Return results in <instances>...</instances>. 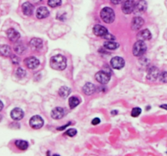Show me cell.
I'll list each match as a JSON object with an SVG mask.
<instances>
[{"label": "cell", "instance_id": "1", "mask_svg": "<svg viewBox=\"0 0 167 156\" xmlns=\"http://www.w3.org/2000/svg\"><path fill=\"white\" fill-rule=\"evenodd\" d=\"M50 65L51 67L55 70L62 71L66 68L67 61L65 57H64L61 55H56L51 57L50 60Z\"/></svg>", "mask_w": 167, "mask_h": 156}, {"label": "cell", "instance_id": "2", "mask_svg": "<svg viewBox=\"0 0 167 156\" xmlns=\"http://www.w3.org/2000/svg\"><path fill=\"white\" fill-rule=\"evenodd\" d=\"M100 17L106 24H111L114 21L115 14L113 10L110 7H105L100 11Z\"/></svg>", "mask_w": 167, "mask_h": 156}, {"label": "cell", "instance_id": "3", "mask_svg": "<svg viewBox=\"0 0 167 156\" xmlns=\"http://www.w3.org/2000/svg\"><path fill=\"white\" fill-rule=\"evenodd\" d=\"M147 51V47L143 41L139 40L134 44L133 55L135 56H142Z\"/></svg>", "mask_w": 167, "mask_h": 156}, {"label": "cell", "instance_id": "4", "mask_svg": "<svg viewBox=\"0 0 167 156\" xmlns=\"http://www.w3.org/2000/svg\"><path fill=\"white\" fill-rule=\"evenodd\" d=\"M44 121L42 119V117L39 116H33L30 121H29V125L30 127L34 129H38L43 126Z\"/></svg>", "mask_w": 167, "mask_h": 156}, {"label": "cell", "instance_id": "5", "mask_svg": "<svg viewBox=\"0 0 167 156\" xmlns=\"http://www.w3.org/2000/svg\"><path fill=\"white\" fill-rule=\"evenodd\" d=\"M96 79L100 84L105 85L110 80V75L105 71H100L96 74Z\"/></svg>", "mask_w": 167, "mask_h": 156}, {"label": "cell", "instance_id": "6", "mask_svg": "<svg viewBox=\"0 0 167 156\" xmlns=\"http://www.w3.org/2000/svg\"><path fill=\"white\" fill-rule=\"evenodd\" d=\"M135 7V2L134 0H126L123 2L122 10L125 14H131L133 12Z\"/></svg>", "mask_w": 167, "mask_h": 156}, {"label": "cell", "instance_id": "7", "mask_svg": "<svg viewBox=\"0 0 167 156\" xmlns=\"http://www.w3.org/2000/svg\"><path fill=\"white\" fill-rule=\"evenodd\" d=\"M110 64H111V66L114 69H121V68H122L124 67L125 61L122 57L117 56V57H114V58L112 59Z\"/></svg>", "mask_w": 167, "mask_h": 156}, {"label": "cell", "instance_id": "8", "mask_svg": "<svg viewBox=\"0 0 167 156\" xmlns=\"http://www.w3.org/2000/svg\"><path fill=\"white\" fill-rule=\"evenodd\" d=\"M25 64L29 69H34L39 66V61L35 57H28L27 59H25Z\"/></svg>", "mask_w": 167, "mask_h": 156}, {"label": "cell", "instance_id": "9", "mask_svg": "<svg viewBox=\"0 0 167 156\" xmlns=\"http://www.w3.org/2000/svg\"><path fill=\"white\" fill-rule=\"evenodd\" d=\"M65 109L62 107H56L55 109L52 110L51 112V117L54 120H60L65 116Z\"/></svg>", "mask_w": 167, "mask_h": 156}, {"label": "cell", "instance_id": "10", "mask_svg": "<svg viewBox=\"0 0 167 156\" xmlns=\"http://www.w3.org/2000/svg\"><path fill=\"white\" fill-rule=\"evenodd\" d=\"M146 9H147V2H145L144 0H139L137 3H135L134 12L137 14H141L144 12Z\"/></svg>", "mask_w": 167, "mask_h": 156}, {"label": "cell", "instance_id": "11", "mask_svg": "<svg viewBox=\"0 0 167 156\" xmlns=\"http://www.w3.org/2000/svg\"><path fill=\"white\" fill-rule=\"evenodd\" d=\"M93 32L94 34H96V36H99V37H105L106 34H108V30L107 29L105 28V27L102 26V25H96L94 26L93 29Z\"/></svg>", "mask_w": 167, "mask_h": 156}, {"label": "cell", "instance_id": "12", "mask_svg": "<svg viewBox=\"0 0 167 156\" xmlns=\"http://www.w3.org/2000/svg\"><path fill=\"white\" fill-rule=\"evenodd\" d=\"M144 24V21L143 20L142 18L139 17V16H137V17H135L133 19L131 22V28L133 30L136 31V30H139L142 28V26Z\"/></svg>", "mask_w": 167, "mask_h": 156}, {"label": "cell", "instance_id": "13", "mask_svg": "<svg viewBox=\"0 0 167 156\" xmlns=\"http://www.w3.org/2000/svg\"><path fill=\"white\" fill-rule=\"evenodd\" d=\"M11 117L14 121H20L24 117V112L20 108L16 107L11 111Z\"/></svg>", "mask_w": 167, "mask_h": 156}, {"label": "cell", "instance_id": "14", "mask_svg": "<svg viewBox=\"0 0 167 156\" xmlns=\"http://www.w3.org/2000/svg\"><path fill=\"white\" fill-rule=\"evenodd\" d=\"M7 36L11 42H16L20 38V34L14 29H9L7 31Z\"/></svg>", "mask_w": 167, "mask_h": 156}, {"label": "cell", "instance_id": "15", "mask_svg": "<svg viewBox=\"0 0 167 156\" xmlns=\"http://www.w3.org/2000/svg\"><path fill=\"white\" fill-rule=\"evenodd\" d=\"M160 75V72H159L158 68H156L155 67L151 68L148 71V79L150 80H156L157 78L159 77Z\"/></svg>", "mask_w": 167, "mask_h": 156}, {"label": "cell", "instance_id": "16", "mask_svg": "<svg viewBox=\"0 0 167 156\" xmlns=\"http://www.w3.org/2000/svg\"><path fill=\"white\" fill-rule=\"evenodd\" d=\"M139 40L141 41H146V40H150L152 38V34L151 32L148 29H143L141 32H139L137 35Z\"/></svg>", "mask_w": 167, "mask_h": 156}, {"label": "cell", "instance_id": "17", "mask_svg": "<svg viewBox=\"0 0 167 156\" xmlns=\"http://www.w3.org/2000/svg\"><path fill=\"white\" fill-rule=\"evenodd\" d=\"M22 11L25 16H31L33 11V6L29 2H26L23 3L22 5Z\"/></svg>", "mask_w": 167, "mask_h": 156}, {"label": "cell", "instance_id": "18", "mask_svg": "<svg viewBox=\"0 0 167 156\" xmlns=\"http://www.w3.org/2000/svg\"><path fill=\"white\" fill-rule=\"evenodd\" d=\"M49 16V11L47 10V7H41L37 10L36 16L38 19H44Z\"/></svg>", "mask_w": 167, "mask_h": 156}, {"label": "cell", "instance_id": "19", "mask_svg": "<svg viewBox=\"0 0 167 156\" xmlns=\"http://www.w3.org/2000/svg\"><path fill=\"white\" fill-rule=\"evenodd\" d=\"M29 46L33 50L38 51L41 49L42 47V41L39 38H33L30 42H29Z\"/></svg>", "mask_w": 167, "mask_h": 156}, {"label": "cell", "instance_id": "20", "mask_svg": "<svg viewBox=\"0 0 167 156\" xmlns=\"http://www.w3.org/2000/svg\"><path fill=\"white\" fill-rule=\"evenodd\" d=\"M83 93L87 94V95H91L96 91V86L92 84V83H87L83 88Z\"/></svg>", "mask_w": 167, "mask_h": 156}, {"label": "cell", "instance_id": "21", "mask_svg": "<svg viewBox=\"0 0 167 156\" xmlns=\"http://www.w3.org/2000/svg\"><path fill=\"white\" fill-rule=\"evenodd\" d=\"M0 55L4 57L11 55V48L8 45H1L0 46Z\"/></svg>", "mask_w": 167, "mask_h": 156}, {"label": "cell", "instance_id": "22", "mask_svg": "<svg viewBox=\"0 0 167 156\" xmlns=\"http://www.w3.org/2000/svg\"><path fill=\"white\" fill-rule=\"evenodd\" d=\"M15 145H16V146L18 148V149L21 150H25L28 148V146H29V144H28V142L24 140L16 141Z\"/></svg>", "mask_w": 167, "mask_h": 156}, {"label": "cell", "instance_id": "23", "mask_svg": "<svg viewBox=\"0 0 167 156\" xmlns=\"http://www.w3.org/2000/svg\"><path fill=\"white\" fill-rule=\"evenodd\" d=\"M14 51L19 55H23L26 51V47L22 44V43H17V44L14 47Z\"/></svg>", "mask_w": 167, "mask_h": 156}, {"label": "cell", "instance_id": "24", "mask_svg": "<svg viewBox=\"0 0 167 156\" xmlns=\"http://www.w3.org/2000/svg\"><path fill=\"white\" fill-rule=\"evenodd\" d=\"M69 107H71L72 109H73V108H75L77 106L79 105V103H80V100H79L77 97H75V96H73V97H71V98H69Z\"/></svg>", "mask_w": 167, "mask_h": 156}, {"label": "cell", "instance_id": "25", "mask_svg": "<svg viewBox=\"0 0 167 156\" xmlns=\"http://www.w3.org/2000/svg\"><path fill=\"white\" fill-rule=\"evenodd\" d=\"M70 92H71V89H69V87L63 86L61 87L60 89V90H59V94H60V97L65 98V97L69 96V94H70Z\"/></svg>", "mask_w": 167, "mask_h": 156}, {"label": "cell", "instance_id": "26", "mask_svg": "<svg viewBox=\"0 0 167 156\" xmlns=\"http://www.w3.org/2000/svg\"><path fill=\"white\" fill-rule=\"evenodd\" d=\"M118 46L119 45L118 43H114L113 41H108V42H105L104 43V47L109 50H116L118 47Z\"/></svg>", "mask_w": 167, "mask_h": 156}, {"label": "cell", "instance_id": "27", "mask_svg": "<svg viewBox=\"0 0 167 156\" xmlns=\"http://www.w3.org/2000/svg\"><path fill=\"white\" fill-rule=\"evenodd\" d=\"M47 4L51 7H59L61 5V0H48Z\"/></svg>", "mask_w": 167, "mask_h": 156}, {"label": "cell", "instance_id": "28", "mask_svg": "<svg viewBox=\"0 0 167 156\" xmlns=\"http://www.w3.org/2000/svg\"><path fill=\"white\" fill-rule=\"evenodd\" d=\"M141 113V109L139 107H135L131 111V116L132 117H138Z\"/></svg>", "mask_w": 167, "mask_h": 156}, {"label": "cell", "instance_id": "29", "mask_svg": "<svg viewBox=\"0 0 167 156\" xmlns=\"http://www.w3.org/2000/svg\"><path fill=\"white\" fill-rule=\"evenodd\" d=\"M159 80L163 83H167V72H162L159 75Z\"/></svg>", "mask_w": 167, "mask_h": 156}, {"label": "cell", "instance_id": "30", "mask_svg": "<svg viewBox=\"0 0 167 156\" xmlns=\"http://www.w3.org/2000/svg\"><path fill=\"white\" fill-rule=\"evenodd\" d=\"M16 76H17L19 78H23L25 76V75H26L25 71L23 69V68H19L16 70Z\"/></svg>", "mask_w": 167, "mask_h": 156}, {"label": "cell", "instance_id": "31", "mask_svg": "<svg viewBox=\"0 0 167 156\" xmlns=\"http://www.w3.org/2000/svg\"><path fill=\"white\" fill-rule=\"evenodd\" d=\"M65 134L69 137H74L77 134V130L74 129H69L67 130Z\"/></svg>", "mask_w": 167, "mask_h": 156}, {"label": "cell", "instance_id": "32", "mask_svg": "<svg viewBox=\"0 0 167 156\" xmlns=\"http://www.w3.org/2000/svg\"><path fill=\"white\" fill-rule=\"evenodd\" d=\"M11 61H12V63H13L14 64H17L20 60H19V59H18L16 56L12 55L11 56Z\"/></svg>", "mask_w": 167, "mask_h": 156}, {"label": "cell", "instance_id": "33", "mask_svg": "<svg viewBox=\"0 0 167 156\" xmlns=\"http://www.w3.org/2000/svg\"><path fill=\"white\" fill-rule=\"evenodd\" d=\"M92 125H99L100 123V120L99 118H95L92 120Z\"/></svg>", "mask_w": 167, "mask_h": 156}, {"label": "cell", "instance_id": "34", "mask_svg": "<svg viewBox=\"0 0 167 156\" xmlns=\"http://www.w3.org/2000/svg\"><path fill=\"white\" fill-rule=\"evenodd\" d=\"M111 1L112 3H113V4L117 5V4H119V3H121V2H122V0H110Z\"/></svg>", "mask_w": 167, "mask_h": 156}, {"label": "cell", "instance_id": "35", "mask_svg": "<svg viewBox=\"0 0 167 156\" xmlns=\"http://www.w3.org/2000/svg\"><path fill=\"white\" fill-rule=\"evenodd\" d=\"M161 108H163V109H165L167 110V105L166 104H163V105H161L160 106Z\"/></svg>", "mask_w": 167, "mask_h": 156}, {"label": "cell", "instance_id": "36", "mask_svg": "<svg viewBox=\"0 0 167 156\" xmlns=\"http://www.w3.org/2000/svg\"><path fill=\"white\" fill-rule=\"evenodd\" d=\"M2 108H3V103H2V102H1V101H0V112H1V111H2Z\"/></svg>", "mask_w": 167, "mask_h": 156}, {"label": "cell", "instance_id": "37", "mask_svg": "<svg viewBox=\"0 0 167 156\" xmlns=\"http://www.w3.org/2000/svg\"><path fill=\"white\" fill-rule=\"evenodd\" d=\"M2 116H0V122H1V121H2Z\"/></svg>", "mask_w": 167, "mask_h": 156}]
</instances>
